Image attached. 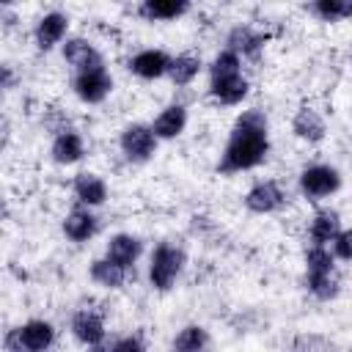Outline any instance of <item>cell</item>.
Listing matches in <instances>:
<instances>
[{
  "instance_id": "obj_28",
  "label": "cell",
  "mask_w": 352,
  "mask_h": 352,
  "mask_svg": "<svg viewBox=\"0 0 352 352\" xmlns=\"http://www.w3.org/2000/svg\"><path fill=\"white\" fill-rule=\"evenodd\" d=\"M330 250H333L336 261H346V264H352V226H349V228H341V234L333 239Z\"/></svg>"
},
{
  "instance_id": "obj_6",
  "label": "cell",
  "mask_w": 352,
  "mask_h": 352,
  "mask_svg": "<svg viewBox=\"0 0 352 352\" xmlns=\"http://www.w3.org/2000/svg\"><path fill=\"white\" fill-rule=\"evenodd\" d=\"M341 184H344V176L330 162H311L297 173V190L311 204H322L333 198L341 190Z\"/></svg>"
},
{
  "instance_id": "obj_15",
  "label": "cell",
  "mask_w": 352,
  "mask_h": 352,
  "mask_svg": "<svg viewBox=\"0 0 352 352\" xmlns=\"http://www.w3.org/2000/svg\"><path fill=\"white\" fill-rule=\"evenodd\" d=\"M72 195H74V201L80 206L99 209V206L107 204L110 187H107V182L96 170H77L74 179H72Z\"/></svg>"
},
{
  "instance_id": "obj_5",
  "label": "cell",
  "mask_w": 352,
  "mask_h": 352,
  "mask_svg": "<svg viewBox=\"0 0 352 352\" xmlns=\"http://www.w3.org/2000/svg\"><path fill=\"white\" fill-rule=\"evenodd\" d=\"M58 341V330L50 319H25L3 336V352H50Z\"/></svg>"
},
{
  "instance_id": "obj_24",
  "label": "cell",
  "mask_w": 352,
  "mask_h": 352,
  "mask_svg": "<svg viewBox=\"0 0 352 352\" xmlns=\"http://www.w3.org/2000/svg\"><path fill=\"white\" fill-rule=\"evenodd\" d=\"M209 349H212V336L198 322L179 327L176 336L170 338V352H209Z\"/></svg>"
},
{
  "instance_id": "obj_20",
  "label": "cell",
  "mask_w": 352,
  "mask_h": 352,
  "mask_svg": "<svg viewBox=\"0 0 352 352\" xmlns=\"http://www.w3.org/2000/svg\"><path fill=\"white\" fill-rule=\"evenodd\" d=\"M341 212L333 209V206H319L311 220H308V239L311 245H319V248H330L333 239L341 234Z\"/></svg>"
},
{
  "instance_id": "obj_10",
  "label": "cell",
  "mask_w": 352,
  "mask_h": 352,
  "mask_svg": "<svg viewBox=\"0 0 352 352\" xmlns=\"http://www.w3.org/2000/svg\"><path fill=\"white\" fill-rule=\"evenodd\" d=\"M69 333L72 338L91 349V352H99L104 344H107V324H104V316L94 308H77L69 319Z\"/></svg>"
},
{
  "instance_id": "obj_23",
  "label": "cell",
  "mask_w": 352,
  "mask_h": 352,
  "mask_svg": "<svg viewBox=\"0 0 352 352\" xmlns=\"http://www.w3.org/2000/svg\"><path fill=\"white\" fill-rule=\"evenodd\" d=\"M88 278H91L94 286L107 289V292H116V289H121V286L126 283L129 270L118 267L116 261H110V258L102 253V256H96V258L88 264Z\"/></svg>"
},
{
  "instance_id": "obj_3",
  "label": "cell",
  "mask_w": 352,
  "mask_h": 352,
  "mask_svg": "<svg viewBox=\"0 0 352 352\" xmlns=\"http://www.w3.org/2000/svg\"><path fill=\"white\" fill-rule=\"evenodd\" d=\"M302 264H305V275H302V286L305 292L319 300V302H330L341 294V278H338V261L333 256L330 248H319V245H308L302 253Z\"/></svg>"
},
{
  "instance_id": "obj_11",
  "label": "cell",
  "mask_w": 352,
  "mask_h": 352,
  "mask_svg": "<svg viewBox=\"0 0 352 352\" xmlns=\"http://www.w3.org/2000/svg\"><path fill=\"white\" fill-rule=\"evenodd\" d=\"M69 14L60 11V8H52V11H44L36 22H33V44L38 52H52L55 47H63V41L69 38Z\"/></svg>"
},
{
  "instance_id": "obj_17",
  "label": "cell",
  "mask_w": 352,
  "mask_h": 352,
  "mask_svg": "<svg viewBox=\"0 0 352 352\" xmlns=\"http://www.w3.org/2000/svg\"><path fill=\"white\" fill-rule=\"evenodd\" d=\"M292 135L308 146H319L327 138V121L316 107L300 104L292 116Z\"/></svg>"
},
{
  "instance_id": "obj_19",
  "label": "cell",
  "mask_w": 352,
  "mask_h": 352,
  "mask_svg": "<svg viewBox=\"0 0 352 352\" xmlns=\"http://www.w3.org/2000/svg\"><path fill=\"white\" fill-rule=\"evenodd\" d=\"M104 256L110 258V261H116L118 267H124V270H135V264L140 261V256H143V239L138 236V234H129V231H118V234H113L110 239H107V245H104Z\"/></svg>"
},
{
  "instance_id": "obj_29",
  "label": "cell",
  "mask_w": 352,
  "mask_h": 352,
  "mask_svg": "<svg viewBox=\"0 0 352 352\" xmlns=\"http://www.w3.org/2000/svg\"><path fill=\"white\" fill-rule=\"evenodd\" d=\"M0 88H3L6 94L16 88V72H14L11 63H0Z\"/></svg>"
},
{
  "instance_id": "obj_13",
  "label": "cell",
  "mask_w": 352,
  "mask_h": 352,
  "mask_svg": "<svg viewBox=\"0 0 352 352\" xmlns=\"http://www.w3.org/2000/svg\"><path fill=\"white\" fill-rule=\"evenodd\" d=\"M170 60H173V55H168L165 50H160V47H146V50H138V52L126 60V69H129V74H135L138 80L151 82V80L168 77Z\"/></svg>"
},
{
  "instance_id": "obj_2",
  "label": "cell",
  "mask_w": 352,
  "mask_h": 352,
  "mask_svg": "<svg viewBox=\"0 0 352 352\" xmlns=\"http://www.w3.org/2000/svg\"><path fill=\"white\" fill-rule=\"evenodd\" d=\"M206 91L223 107L242 104L250 96V80L242 69V58L226 47L214 52V58L206 66Z\"/></svg>"
},
{
  "instance_id": "obj_26",
  "label": "cell",
  "mask_w": 352,
  "mask_h": 352,
  "mask_svg": "<svg viewBox=\"0 0 352 352\" xmlns=\"http://www.w3.org/2000/svg\"><path fill=\"white\" fill-rule=\"evenodd\" d=\"M305 11L319 22H344L352 19V0H314L305 3Z\"/></svg>"
},
{
  "instance_id": "obj_16",
  "label": "cell",
  "mask_w": 352,
  "mask_h": 352,
  "mask_svg": "<svg viewBox=\"0 0 352 352\" xmlns=\"http://www.w3.org/2000/svg\"><path fill=\"white\" fill-rule=\"evenodd\" d=\"M60 58L63 63L69 66V74L72 72H82V69H91V66H99V63H107L104 55L96 50L94 41H88L85 36H69L60 47Z\"/></svg>"
},
{
  "instance_id": "obj_27",
  "label": "cell",
  "mask_w": 352,
  "mask_h": 352,
  "mask_svg": "<svg viewBox=\"0 0 352 352\" xmlns=\"http://www.w3.org/2000/svg\"><path fill=\"white\" fill-rule=\"evenodd\" d=\"M99 352H148V349H146V341L140 333H126V336H118L110 344H104Z\"/></svg>"
},
{
  "instance_id": "obj_12",
  "label": "cell",
  "mask_w": 352,
  "mask_h": 352,
  "mask_svg": "<svg viewBox=\"0 0 352 352\" xmlns=\"http://www.w3.org/2000/svg\"><path fill=\"white\" fill-rule=\"evenodd\" d=\"M60 231H63V236H66L69 242H74V245L91 242V239L99 234V214H96V209H88V206L74 204V206L63 214Z\"/></svg>"
},
{
  "instance_id": "obj_8",
  "label": "cell",
  "mask_w": 352,
  "mask_h": 352,
  "mask_svg": "<svg viewBox=\"0 0 352 352\" xmlns=\"http://www.w3.org/2000/svg\"><path fill=\"white\" fill-rule=\"evenodd\" d=\"M160 148V138L154 135L151 124H143V121H132L126 124L121 132H118V151L124 154L126 162L132 165H146L154 160Z\"/></svg>"
},
{
  "instance_id": "obj_18",
  "label": "cell",
  "mask_w": 352,
  "mask_h": 352,
  "mask_svg": "<svg viewBox=\"0 0 352 352\" xmlns=\"http://www.w3.org/2000/svg\"><path fill=\"white\" fill-rule=\"evenodd\" d=\"M82 157H85V138L74 126H66V129L52 135V140H50V160L55 165L69 168V165H77Z\"/></svg>"
},
{
  "instance_id": "obj_1",
  "label": "cell",
  "mask_w": 352,
  "mask_h": 352,
  "mask_svg": "<svg viewBox=\"0 0 352 352\" xmlns=\"http://www.w3.org/2000/svg\"><path fill=\"white\" fill-rule=\"evenodd\" d=\"M272 148V135H270V118L261 107H245L234 118L226 146L217 157L214 170L220 176H236L256 170L258 165L267 162Z\"/></svg>"
},
{
  "instance_id": "obj_14",
  "label": "cell",
  "mask_w": 352,
  "mask_h": 352,
  "mask_svg": "<svg viewBox=\"0 0 352 352\" xmlns=\"http://www.w3.org/2000/svg\"><path fill=\"white\" fill-rule=\"evenodd\" d=\"M267 41H270V36L264 30H258L256 25H248V22H239L226 33V50H231L242 60L245 58H258L264 52Z\"/></svg>"
},
{
  "instance_id": "obj_22",
  "label": "cell",
  "mask_w": 352,
  "mask_h": 352,
  "mask_svg": "<svg viewBox=\"0 0 352 352\" xmlns=\"http://www.w3.org/2000/svg\"><path fill=\"white\" fill-rule=\"evenodd\" d=\"M190 11H192L190 0H143L135 8V14L146 22H176Z\"/></svg>"
},
{
  "instance_id": "obj_9",
  "label": "cell",
  "mask_w": 352,
  "mask_h": 352,
  "mask_svg": "<svg viewBox=\"0 0 352 352\" xmlns=\"http://www.w3.org/2000/svg\"><path fill=\"white\" fill-rule=\"evenodd\" d=\"M242 204H245V209H248L250 214L264 217V214L280 212V209L289 204V192L283 190V184H280L278 179H256V182L245 190Z\"/></svg>"
},
{
  "instance_id": "obj_4",
  "label": "cell",
  "mask_w": 352,
  "mask_h": 352,
  "mask_svg": "<svg viewBox=\"0 0 352 352\" xmlns=\"http://www.w3.org/2000/svg\"><path fill=\"white\" fill-rule=\"evenodd\" d=\"M187 267V250L173 239H160L146 264V278L154 292H170Z\"/></svg>"
},
{
  "instance_id": "obj_25",
  "label": "cell",
  "mask_w": 352,
  "mask_h": 352,
  "mask_svg": "<svg viewBox=\"0 0 352 352\" xmlns=\"http://www.w3.org/2000/svg\"><path fill=\"white\" fill-rule=\"evenodd\" d=\"M201 72H204L201 55H195V52H179V55H173V60H170L168 80H170L176 88H187V85H192V82L198 80Z\"/></svg>"
},
{
  "instance_id": "obj_21",
  "label": "cell",
  "mask_w": 352,
  "mask_h": 352,
  "mask_svg": "<svg viewBox=\"0 0 352 352\" xmlns=\"http://www.w3.org/2000/svg\"><path fill=\"white\" fill-rule=\"evenodd\" d=\"M187 121H190V113H187V104L184 102H170L165 104L154 121H151V129L160 140H176L184 129H187Z\"/></svg>"
},
{
  "instance_id": "obj_7",
  "label": "cell",
  "mask_w": 352,
  "mask_h": 352,
  "mask_svg": "<svg viewBox=\"0 0 352 352\" xmlns=\"http://www.w3.org/2000/svg\"><path fill=\"white\" fill-rule=\"evenodd\" d=\"M113 85H116V80H113V72L107 69V63L69 74V88L82 104H102L113 94Z\"/></svg>"
}]
</instances>
